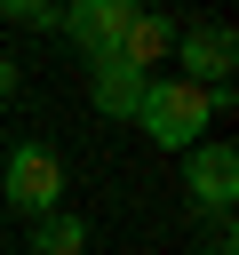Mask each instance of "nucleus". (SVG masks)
Returning <instances> with one entry per match:
<instances>
[{"label": "nucleus", "instance_id": "obj_11", "mask_svg": "<svg viewBox=\"0 0 239 255\" xmlns=\"http://www.w3.org/2000/svg\"><path fill=\"white\" fill-rule=\"evenodd\" d=\"M8 96H16V64L0 56V104H8Z\"/></svg>", "mask_w": 239, "mask_h": 255}, {"label": "nucleus", "instance_id": "obj_2", "mask_svg": "<svg viewBox=\"0 0 239 255\" xmlns=\"http://www.w3.org/2000/svg\"><path fill=\"white\" fill-rule=\"evenodd\" d=\"M0 199L16 207V215H56L64 207V151L56 143H40V135H24L16 151H8V167H0Z\"/></svg>", "mask_w": 239, "mask_h": 255}, {"label": "nucleus", "instance_id": "obj_1", "mask_svg": "<svg viewBox=\"0 0 239 255\" xmlns=\"http://www.w3.org/2000/svg\"><path fill=\"white\" fill-rule=\"evenodd\" d=\"M135 128L159 143V151H191V143H207V128H215V104H207V88H191V80H159L151 72V88H143V104H135Z\"/></svg>", "mask_w": 239, "mask_h": 255}, {"label": "nucleus", "instance_id": "obj_10", "mask_svg": "<svg viewBox=\"0 0 239 255\" xmlns=\"http://www.w3.org/2000/svg\"><path fill=\"white\" fill-rule=\"evenodd\" d=\"M207 255H239V239H231V215L215 223V239H207Z\"/></svg>", "mask_w": 239, "mask_h": 255}, {"label": "nucleus", "instance_id": "obj_8", "mask_svg": "<svg viewBox=\"0 0 239 255\" xmlns=\"http://www.w3.org/2000/svg\"><path fill=\"white\" fill-rule=\"evenodd\" d=\"M32 255H88V223H80L72 207L40 215V223H32Z\"/></svg>", "mask_w": 239, "mask_h": 255}, {"label": "nucleus", "instance_id": "obj_9", "mask_svg": "<svg viewBox=\"0 0 239 255\" xmlns=\"http://www.w3.org/2000/svg\"><path fill=\"white\" fill-rule=\"evenodd\" d=\"M56 16L64 8H48V0H0V24H24V32H56Z\"/></svg>", "mask_w": 239, "mask_h": 255}, {"label": "nucleus", "instance_id": "obj_6", "mask_svg": "<svg viewBox=\"0 0 239 255\" xmlns=\"http://www.w3.org/2000/svg\"><path fill=\"white\" fill-rule=\"evenodd\" d=\"M143 88H151V72H135V64H88V96H96V112L104 120H135V104H143Z\"/></svg>", "mask_w": 239, "mask_h": 255}, {"label": "nucleus", "instance_id": "obj_3", "mask_svg": "<svg viewBox=\"0 0 239 255\" xmlns=\"http://www.w3.org/2000/svg\"><path fill=\"white\" fill-rule=\"evenodd\" d=\"M183 199L199 207V215H231V199H239V151L223 143V135H207V143H191L183 151Z\"/></svg>", "mask_w": 239, "mask_h": 255}, {"label": "nucleus", "instance_id": "obj_4", "mask_svg": "<svg viewBox=\"0 0 239 255\" xmlns=\"http://www.w3.org/2000/svg\"><path fill=\"white\" fill-rule=\"evenodd\" d=\"M127 16H135V0H72V8L56 16V32H64L88 64H112L120 40H127Z\"/></svg>", "mask_w": 239, "mask_h": 255}, {"label": "nucleus", "instance_id": "obj_5", "mask_svg": "<svg viewBox=\"0 0 239 255\" xmlns=\"http://www.w3.org/2000/svg\"><path fill=\"white\" fill-rule=\"evenodd\" d=\"M175 80L191 88H231V64H239V32L231 24H175Z\"/></svg>", "mask_w": 239, "mask_h": 255}, {"label": "nucleus", "instance_id": "obj_7", "mask_svg": "<svg viewBox=\"0 0 239 255\" xmlns=\"http://www.w3.org/2000/svg\"><path fill=\"white\" fill-rule=\"evenodd\" d=\"M159 56H175V16H159V8H135V16H127V40H120V64L151 72Z\"/></svg>", "mask_w": 239, "mask_h": 255}]
</instances>
